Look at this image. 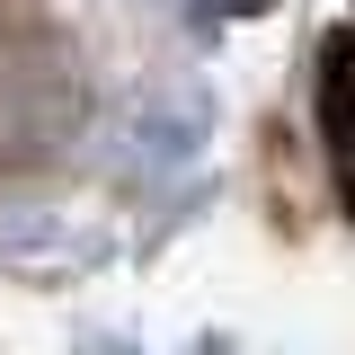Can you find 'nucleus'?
<instances>
[{
  "label": "nucleus",
  "instance_id": "f257e3e1",
  "mask_svg": "<svg viewBox=\"0 0 355 355\" xmlns=\"http://www.w3.org/2000/svg\"><path fill=\"white\" fill-rule=\"evenodd\" d=\"M320 125H329L338 196L355 205V36H338V44H329V71H320Z\"/></svg>",
  "mask_w": 355,
  "mask_h": 355
}]
</instances>
